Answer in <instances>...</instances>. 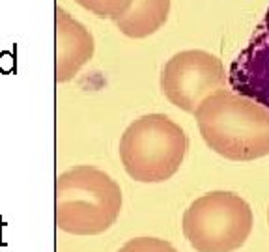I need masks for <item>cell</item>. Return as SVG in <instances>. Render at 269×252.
Listing matches in <instances>:
<instances>
[{
  "instance_id": "cell-1",
  "label": "cell",
  "mask_w": 269,
  "mask_h": 252,
  "mask_svg": "<svg viewBox=\"0 0 269 252\" xmlns=\"http://www.w3.org/2000/svg\"><path fill=\"white\" fill-rule=\"evenodd\" d=\"M206 144L230 161L269 155V110L256 101L219 90L194 110Z\"/></svg>"
},
{
  "instance_id": "cell-2",
  "label": "cell",
  "mask_w": 269,
  "mask_h": 252,
  "mask_svg": "<svg viewBox=\"0 0 269 252\" xmlns=\"http://www.w3.org/2000/svg\"><path fill=\"white\" fill-rule=\"evenodd\" d=\"M187 151V135L163 114L138 118L120 142V157L127 174L142 183H159L178 172Z\"/></svg>"
},
{
  "instance_id": "cell-3",
  "label": "cell",
  "mask_w": 269,
  "mask_h": 252,
  "mask_svg": "<svg viewBox=\"0 0 269 252\" xmlns=\"http://www.w3.org/2000/svg\"><path fill=\"white\" fill-rule=\"evenodd\" d=\"M252 232V209L234 193H210L194 200L183 217V234L198 252H232Z\"/></svg>"
},
{
  "instance_id": "cell-4",
  "label": "cell",
  "mask_w": 269,
  "mask_h": 252,
  "mask_svg": "<svg viewBox=\"0 0 269 252\" xmlns=\"http://www.w3.org/2000/svg\"><path fill=\"white\" fill-rule=\"evenodd\" d=\"M58 189L75 195V200H56V211L75 207V218L67 224V232L99 234L111 228L122 207L120 187L111 176L97 168L80 166L64 174L56 181Z\"/></svg>"
},
{
  "instance_id": "cell-5",
  "label": "cell",
  "mask_w": 269,
  "mask_h": 252,
  "mask_svg": "<svg viewBox=\"0 0 269 252\" xmlns=\"http://www.w3.org/2000/svg\"><path fill=\"white\" fill-rule=\"evenodd\" d=\"M223 62L206 51H183L167 62L161 88L170 103L194 112L198 105L219 90H224Z\"/></svg>"
},
{
  "instance_id": "cell-6",
  "label": "cell",
  "mask_w": 269,
  "mask_h": 252,
  "mask_svg": "<svg viewBox=\"0 0 269 252\" xmlns=\"http://www.w3.org/2000/svg\"><path fill=\"white\" fill-rule=\"evenodd\" d=\"M230 86L269 110V8L249 45L230 66Z\"/></svg>"
},
{
  "instance_id": "cell-7",
  "label": "cell",
  "mask_w": 269,
  "mask_h": 252,
  "mask_svg": "<svg viewBox=\"0 0 269 252\" xmlns=\"http://www.w3.org/2000/svg\"><path fill=\"white\" fill-rule=\"evenodd\" d=\"M168 12L170 0H133L116 24L129 37H146L167 23Z\"/></svg>"
},
{
  "instance_id": "cell-8",
  "label": "cell",
  "mask_w": 269,
  "mask_h": 252,
  "mask_svg": "<svg viewBox=\"0 0 269 252\" xmlns=\"http://www.w3.org/2000/svg\"><path fill=\"white\" fill-rule=\"evenodd\" d=\"M77 2L99 17H107V19L116 21L127 12V8L131 6L133 0H77Z\"/></svg>"
},
{
  "instance_id": "cell-9",
  "label": "cell",
  "mask_w": 269,
  "mask_h": 252,
  "mask_svg": "<svg viewBox=\"0 0 269 252\" xmlns=\"http://www.w3.org/2000/svg\"><path fill=\"white\" fill-rule=\"evenodd\" d=\"M120 252H176V249L167 241L142 237V239L129 241Z\"/></svg>"
},
{
  "instance_id": "cell-10",
  "label": "cell",
  "mask_w": 269,
  "mask_h": 252,
  "mask_svg": "<svg viewBox=\"0 0 269 252\" xmlns=\"http://www.w3.org/2000/svg\"><path fill=\"white\" fill-rule=\"evenodd\" d=\"M15 69V56L10 51H2L0 53V71L2 73H11Z\"/></svg>"
},
{
  "instance_id": "cell-11",
  "label": "cell",
  "mask_w": 269,
  "mask_h": 252,
  "mask_svg": "<svg viewBox=\"0 0 269 252\" xmlns=\"http://www.w3.org/2000/svg\"><path fill=\"white\" fill-rule=\"evenodd\" d=\"M268 220H269V213H268Z\"/></svg>"
}]
</instances>
